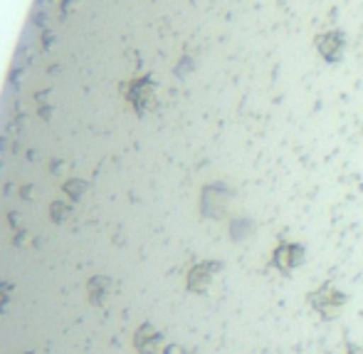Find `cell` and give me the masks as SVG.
Returning a JSON list of instances; mask_svg holds the SVG:
<instances>
[{"instance_id":"cell-3","label":"cell","mask_w":363,"mask_h":354,"mask_svg":"<svg viewBox=\"0 0 363 354\" xmlns=\"http://www.w3.org/2000/svg\"><path fill=\"white\" fill-rule=\"evenodd\" d=\"M272 268L282 275H291L301 263H304V245L291 243V240H282L277 243V248L272 250V258H269Z\"/></svg>"},{"instance_id":"cell-8","label":"cell","mask_w":363,"mask_h":354,"mask_svg":"<svg viewBox=\"0 0 363 354\" xmlns=\"http://www.w3.org/2000/svg\"><path fill=\"white\" fill-rule=\"evenodd\" d=\"M344 354H363V345H356V342H346V352Z\"/></svg>"},{"instance_id":"cell-4","label":"cell","mask_w":363,"mask_h":354,"mask_svg":"<svg viewBox=\"0 0 363 354\" xmlns=\"http://www.w3.org/2000/svg\"><path fill=\"white\" fill-rule=\"evenodd\" d=\"M230 198H233V193L228 191V186H223V183H211V186L203 188L201 211L206 215H211V218H223V215L228 213Z\"/></svg>"},{"instance_id":"cell-6","label":"cell","mask_w":363,"mask_h":354,"mask_svg":"<svg viewBox=\"0 0 363 354\" xmlns=\"http://www.w3.org/2000/svg\"><path fill=\"white\" fill-rule=\"evenodd\" d=\"M161 340L163 335L161 332L153 330V325H148V322H144V325L136 330L134 335V347L139 354H161L158 352V347H161Z\"/></svg>"},{"instance_id":"cell-9","label":"cell","mask_w":363,"mask_h":354,"mask_svg":"<svg viewBox=\"0 0 363 354\" xmlns=\"http://www.w3.org/2000/svg\"><path fill=\"white\" fill-rule=\"evenodd\" d=\"M163 354H183V350L178 345H168L166 350H163Z\"/></svg>"},{"instance_id":"cell-2","label":"cell","mask_w":363,"mask_h":354,"mask_svg":"<svg viewBox=\"0 0 363 354\" xmlns=\"http://www.w3.org/2000/svg\"><path fill=\"white\" fill-rule=\"evenodd\" d=\"M314 50L326 63H341L346 55V35L341 30H324L314 38Z\"/></svg>"},{"instance_id":"cell-5","label":"cell","mask_w":363,"mask_h":354,"mask_svg":"<svg viewBox=\"0 0 363 354\" xmlns=\"http://www.w3.org/2000/svg\"><path fill=\"white\" fill-rule=\"evenodd\" d=\"M223 270V263L220 260H203V263H196L186 275V287L196 295H203V292L211 287L213 278Z\"/></svg>"},{"instance_id":"cell-7","label":"cell","mask_w":363,"mask_h":354,"mask_svg":"<svg viewBox=\"0 0 363 354\" xmlns=\"http://www.w3.org/2000/svg\"><path fill=\"white\" fill-rule=\"evenodd\" d=\"M106 287H109V278H104V275H94V278L89 280L91 302H101V297L106 295Z\"/></svg>"},{"instance_id":"cell-1","label":"cell","mask_w":363,"mask_h":354,"mask_svg":"<svg viewBox=\"0 0 363 354\" xmlns=\"http://www.w3.org/2000/svg\"><path fill=\"white\" fill-rule=\"evenodd\" d=\"M306 305H309L319 317H324V320H336L346 305V295L339 290V287H334L331 283H324V285L314 287V290L306 295Z\"/></svg>"}]
</instances>
